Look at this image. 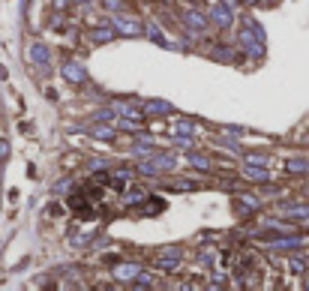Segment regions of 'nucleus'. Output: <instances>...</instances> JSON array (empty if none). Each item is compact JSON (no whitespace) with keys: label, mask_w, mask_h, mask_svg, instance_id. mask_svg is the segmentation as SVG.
Returning <instances> with one entry per match:
<instances>
[]
</instances>
